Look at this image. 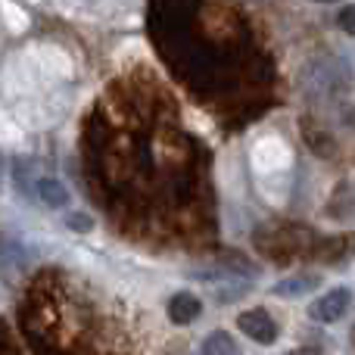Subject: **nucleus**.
<instances>
[{
  "instance_id": "nucleus-1",
  "label": "nucleus",
  "mask_w": 355,
  "mask_h": 355,
  "mask_svg": "<svg viewBox=\"0 0 355 355\" xmlns=\"http://www.w3.org/2000/svg\"><path fill=\"white\" fill-rule=\"evenodd\" d=\"M349 309H352V290L334 287V290H327V293H321L318 300L309 306V318L318 321V324H337Z\"/></svg>"
},
{
  "instance_id": "nucleus-2",
  "label": "nucleus",
  "mask_w": 355,
  "mask_h": 355,
  "mask_svg": "<svg viewBox=\"0 0 355 355\" xmlns=\"http://www.w3.org/2000/svg\"><path fill=\"white\" fill-rule=\"evenodd\" d=\"M237 327H240V334H246V337L259 346H271V343H277V337H281L277 321L271 318L265 309H246V312H240Z\"/></svg>"
},
{
  "instance_id": "nucleus-3",
  "label": "nucleus",
  "mask_w": 355,
  "mask_h": 355,
  "mask_svg": "<svg viewBox=\"0 0 355 355\" xmlns=\"http://www.w3.org/2000/svg\"><path fill=\"white\" fill-rule=\"evenodd\" d=\"M25 187L35 193L37 202H44V206H50V209H62L69 202V190L62 187L56 178H35V181H28Z\"/></svg>"
},
{
  "instance_id": "nucleus-4",
  "label": "nucleus",
  "mask_w": 355,
  "mask_h": 355,
  "mask_svg": "<svg viewBox=\"0 0 355 355\" xmlns=\"http://www.w3.org/2000/svg\"><path fill=\"white\" fill-rule=\"evenodd\" d=\"M321 287V275H290L284 277V281H277L275 287H271V293L281 296V300H296V296H306L312 293V290Z\"/></svg>"
},
{
  "instance_id": "nucleus-5",
  "label": "nucleus",
  "mask_w": 355,
  "mask_h": 355,
  "mask_svg": "<svg viewBox=\"0 0 355 355\" xmlns=\"http://www.w3.org/2000/svg\"><path fill=\"white\" fill-rule=\"evenodd\" d=\"M200 315H202L200 296L187 293V290H181V293H175L172 300H168V318H172L175 324H190V321H196Z\"/></svg>"
},
{
  "instance_id": "nucleus-6",
  "label": "nucleus",
  "mask_w": 355,
  "mask_h": 355,
  "mask_svg": "<svg viewBox=\"0 0 355 355\" xmlns=\"http://www.w3.org/2000/svg\"><path fill=\"white\" fill-rule=\"evenodd\" d=\"M202 355H240V343L227 331H212L202 340Z\"/></svg>"
},
{
  "instance_id": "nucleus-7",
  "label": "nucleus",
  "mask_w": 355,
  "mask_h": 355,
  "mask_svg": "<svg viewBox=\"0 0 355 355\" xmlns=\"http://www.w3.org/2000/svg\"><path fill=\"white\" fill-rule=\"evenodd\" d=\"M337 25L346 31V35H355V3H346L337 16Z\"/></svg>"
},
{
  "instance_id": "nucleus-8",
  "label": "nucleus",
  "mask_w": 355,
  "mask_h": 355,
  "mask_svg": "<svg viewBox=\"0 0 355 355\" xmlns=\"http://www.w3.org/2000/svg\"><path fill=\"white\" fill-rule=\"evenodd\" d=\"M69 225L81 227V231H91V221H87V218H69Z\"/></svg>"
},
{
  "instance_id": "nucleus-9",
  "label": "nucleus",
  "mask_w": 355,
  "mask_h": 355,
  "mask_svg": "<svg viewBox=\"0 0 355 355\" xmlns=\"http://www.w3.org/2000/svg\"><path fill=\"white\" fill-rule=\"evenodd\" d=\"M315 3H337V0H315Z\"/></svg>"
}]
</instances>
